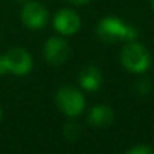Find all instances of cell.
<instances>
[{"label": "cell", "mask_w": 154, "mask_h": 154, "mask_svg": "<svg viewBox=\"0 0 154 154\" xmlns=\"http://www.w3.org/2000/svg\"><path fill=\"white\" fill-rule=\"evenodd\" d=\"M57 107L66 116L76 118L82 112L85 107V99L79 89L73 87H62L56 95Z\"/></svg>", "instance_id": "277c9868"}, {"label": "cell", "mask_w": 154, "mask_h": 154, "mask_svg": "<svg viewBox=\"0 0 154 154\" xmlns=\"http://www.w3.org/2000/svg\"><path fill=\"white\" fill-rule=\"evenodd\" d=\"M137 91H138L141 95H146V93L150 91L149 79H142V80H139V82L137 84Z\"/></svg>", "instance_id": "7c38bea8"}, {"label": "cell", "mask_w": 154, "mask_h": 154, "mask_svg": "<svg viewBox=\"0 0 154 154\" xmlns=\"http://www.w3.org/2000/svg\"><path fill=\"white\" fill-rule=\"evenodd\" d=\"M14 2H16V3H24L26 0H14Z\"/></svg>", "instance_id": "5bb4252c"}, {"label": "cell", "mask_w": 154, "mask_h": 154, "mask_svg": "<svg viewBox=\"0 0 154 154\" xmlns=\"http://www.w3.org/2000/svg\"><path fill=\"white\" fill-rule=\"evenodd\" d=\"M81 133V128L77 126V123H66L64 128V134L68 139H77Z\"/></svg>", "instance_id": "30bf717a"}, {"label": "cell", "mask_w": 154, "mask_h": 154, "mask_svg": "<svg viewBox=\"0 0 154 154\" xmlns=\"http://www.w3.org/2000/svg\"><path fill=\"white\" fill-rule=\"evenodd\" d=\"M43 54L50 65H61L69 57V46L62 38L51 37L43 46Z\"/></svg>", "instance_id": "8992f818"}, {"label": "cell", "mask_w": 154, "mask_h": 154, "mask_svg": "<svg viewBox=\"0 0 154 154\" xmlns=\"http://www.w3.org/2000/svg\"><path fill=\"white\" fill-rule=\"evenodd\" d=\"M150 53L143 45L128 42L120 51V64L131 73H143L150 66Z\"/></svg>", "instance_id": "7a4b0ae2"}, {"label": "cell", "mask_w": 154, "mask_h": 154, "mask_svg": "<svg viewBox=\"0 0 154 154\" xmlns=\"http://www.w3.org/2000/svg\"><path fill=\"white\" fill-rule=\"evenodd\" d=\"M127 154H154L153 149H150L149 146H143V145H138V146L133 147L127 152Z\"/></svg>", "instance_id": "8fae6325"}, {"label": "cell", "mask_w": 154, "mask_h": 154, "mask_svg": "<svg viewBox=\"0 0 154 154\" xmlns=\"http://www.w3.org/2000/svg\"><path fill=\"white\" fill-rule=\"evenodd\" d=\"M54 29L62 35H72L79 31L81 26V19L79 14L75 12L73 10L64 8L58 11L54 16Z\"/></svg>", "instance_id": "52a82bcc"}, {"label": "cell", "mask_w": 154, "mask_h": 154, "mask_svg": "<svg viewBox=\"0 0 154 154\" xmlns=\"http://www.w3.org/2000/svg\"><path fill=\"white\" fill-rule=\"evenodd\" d=\"M0 120H2V109H0Z\"/></svg>", "instance_id": "2e32d148"}, {"label": "cell", "mask_w": 154, "mask_h": 154, "mask_svg": "<svg viewBox=\"0 0 154 154\" xmlns=\"http://www.w3.org/2000/svg\"><path fill=\"white\" fill-rule=\"evenodd\" d=\"M69 3H73V4H77V5H82V4H87L88 2L91 0H68Z\"/></svg>", "instance_id": "4fadbf2b"}, {"label": "cell", "mask_w": 154, "mask_h": 154, "mask_svg": "<svg viewBox=\"0 0 154 154\" xmlns=\"http://www.w3.org/2000/svg\"><path fill=\"white\" fill-rule=\"evenodd\" d=\"M152 8H153V11H154V0H152Z\"/></svg>", "instance_id": "9a60e30c"}, {"label": "cell", "mask_w": 154, "mask_h": 154, "mask_svg": "<svg viewBox=\"0 0 154 154\" xmlns=\"http://www.w3.org/2000/svg\"><path fill=\"white\" fill-rule=\"evenodd\" d=\"M22 22L26 27L31 30H39L46 26L49 19V12L45 5L38 2H29L22 8Z\"/></svg>", "instance_id": "5b68a950"}, {"label": "cell", "mask_w": 154, "mask_h": 154, "mask_svg": "<svg viewBox=\"0 0 154 154\" xmlns=\"http://www.w3.org/2000/svg\"><path fill=\"white\" fill-rule=\"evenodd\" d=\"M96 34L99 39L106 43H115L119 41L134 42L138 37V31L135 27L125 23L115 16H107L101 19L96 27Z\"/></svg>", "instance_id": "6da1fadb"}, {"label": "cell", "mask_w": 154, "mask_h": 154, "mask_svg": "<svg viewBox=\"0 0 154 154\" xmlns=\"http://www.w3.org/2000/svg\"><path fill=\"white\" fill-rule=\"evenodd\" d=\"M114 122V111L106 106H96L88 114V123L93 127H107Z\"/></svg>", "instance_id": "9c48e42d"}, {"label": "cell", "mask_w": 154, "mask_h": 154, "mask_svg": "<svg viewBox=\"0 0 154 154\" xmlns=\"http://www.w3.org/2000/svg\"><path fill=\"white\" fill-rule=\"evenodd\" d=\"M32 58L27 50L22 48H12L5 54L0 56V75L12 73L16 76H23L31 70Z\"/></svg>", "instance_id": "3957f363"}, {"label": "cell", "mask_w": 154, "mask_h": 154, "mask_svg": "<svg viewBox=\"0 0 154 154\" xmlns=\"http://www.w3.org/2000/svg\"><path fill=\"white\" fill-rule=\"evenodd\" d=\"M79 81L85 91L93 92V91H97L100 88L101 82H103V76H101V72L99 70V68L87 66L80 73Z\"/></svg>", "instance_id": "ba28073f"}]
</instances>
